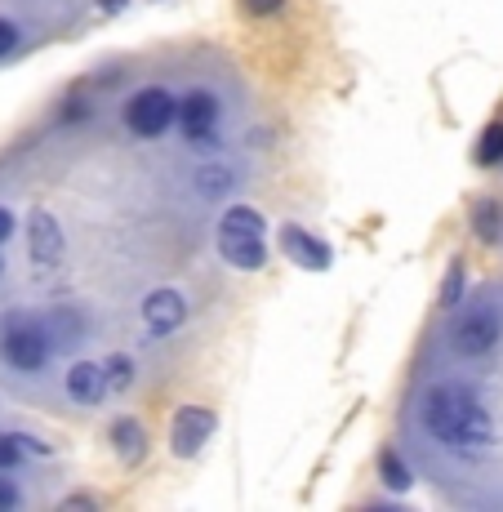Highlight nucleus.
<instances>
[{"label": "nucleus", "mask_w": 503, "mask_h": 512, "mask_svg": "<svg viewBox=\"0 0 503 512\" xmlns=\"http://www.w3.org/2000/svg\"><path fill=\"white\" fill-rule=\"evenodd\" d=\"M423 423L450 450H486L495 446V419L490 410L459 383H441L423 397Z\"/></svg>", "instance_id": "f257e3e1"}, {"label": "nucleus", "mask_w": 503, "mask_h": 512, "mask_svg": "<svg viewBox=\"0 0 503 512\" xmlns=\"http://www.w3.org/2000/svg\"><path fill=\"white\" fill-rule=\"evenodd\" d=\"M125 125L138 139H156V134H165L174 125V98L165 90H138L125 103Z\"/></svg>", "instance_id": "f03ea898"}, {"label": "nucleus", "mask_w": 503, "mask_h": 512, "mask_svg": "<svg viewBox=\"0 0 503 512\" xmlns=\"http://www.w3.org/2000/svg\"><path fill=\"white\" fill-rule=\"evenodd\" d=\"M0 352H5V361L14 370L32 374L49 361V339L41 326H9V330H0Z\"/></svg>", "instance_id": "7ed1b4c3"}, {"label": "nucleus", "mask_w": 503, "mask_h": 512, "mask_svg": "<svg viewBox=\"0 0 503 512\" xmlns=\"http://www.w3.org/2000/svg\"><path fill=\"white\" fill-rule=\"evenodd\" d=\"M210 432H214V410H205V406H183L179 415L170 419V450H174L179 459L201 455V446L210 441Z\"/></svg>", "instance_id": "20e7f679"}, {"label": "nucleus", "mask_w": 503, "mask_h": 512, "mask_svg": "<svg viewBox=\"0 0 503 512\" xmlns=\"http://www.w3.org/2000/svg\"><path fill=\"white\" fill-rule=\"evenodd\" d=\"M499 334H503V321L495 308H472L455 326V348L463 357H481V352H490L499 343Z\"/></svg>", "instance_id": "39448f33"}, {"label": "nucleus", "mask_w": 503, "mask_h": 512, "mask_svg": "<svg viewBox=\"0 0 503 512\" xmlns=\"http://www.w3.org/2000/svg\"><path fill=\"white\" fill-rule=\"evenodd\" d=\"M174 121L183 125V134H187V139L205 143L214 130H219V98H214V94H205V90L187 94L183 103H174Z\"/></svg>", "instance_id": "423d86ee"}, {"label": "nucleus", "mask_w": 503, "mask_h": 512, "mask_svg": "<svg viewBox=\"0 0 503 512\" xmlns=\"http://www.w3.org/2000/svg\"><path fill=\"white\" fill-rule=\"evenodd\" d=\"M281 250H285V259L290 263H299V268H308V272H325L330 268V245L317 241L308 228H294V223H285L281 228Z\"/></svg>", "instance_id": "0eeeda50"}, {"label": "nucleus", "mask_w": 503, "mask_h": 512, "mask_svg": "<svg viewBox=\"0 0 503 512\" xmlns=\"http://www.w3.org/2000/svg\"><path fill=\"white\" fill-rule=\"evenodd\" d=\"M183 317H187V303L179 290H152L143 299V321L152 334H174L183 326Z\"/></svg>", "instance_id": "6e6552de"}, {"label": "nucleus", "mask_w": 503, "mask_h": 512, "mask_svg": "<svg viewBox=\"0 0 503 512\" xmlns=\"http://www.w3.org/2000/svg\"><path fill=\"white\" fill-rule=\"evenodd\" d=\"M219 254L232 263V268H245V272H259L268 263V250H263L259 232H232V228H219Z\"/></svg>", "instance_id": "1a4fd4ad"}, {"label": "nucleus", "mask_w": 503, "mask_h": 512, "mask_svg": "<svg viewBox=\"0 0 503 512\" xmlns=\"http://www.w3.org/2000/svg\"><path fill=\"white\" fill-rule=\"evenodd\" d=\"M32 259L41 268H58L63 263V232H58L54 214H45V210L32 214Z\"/></svg>", "instance_id": "9d476101"}, {"label": "nucleus", "mask_w": 503, "mask_h": 512, "mask_svg": "<svg viewBox=\"0 0 503 512\" xmlns=\"http://www.w3.org/2000/svg\"><path fill=\"white\" fill-rule=\"evenodd\" d=\"M67 392H72L81 406H94V401H103V392H107L103 366H94V361H76V366L67 370Z\"/></svg>", "instance_id": "9b49d317"}, {"label": "nucleus", "mask_w": 503, "mask_h": 512, "mask_svg": "<svg viewBox=\"0 0 503 512\" xmlns=\"http://www.w3.org/2000/svg\"><path fill=\"white\" fill-rule=\"evenodd\" d=\"M112 446H116V455H121V464H143V455H147V432H143V423H134V419H116L112 423Z\"/></svg>", "instance_id": "f8f14e48"}, {"label": "nucleus", "mask_w": 503, "mask_h": 512, "mask_svg": "<svg viewBox=\"0 0 503 512\" xmlns=\"http://www.w3.org/2000/svg\"><path fill=\"white\" fill-rule=\"evenodd\" d=\"M503 161V121H490L486 134L477 139V165H499Z\"/></svg>", "instance_id": "ddd939ff"}, {"label": "nucleus", "mask_w": 503, "mask_h": 512, "mask_svg": "<svg viewBox=\"0 0 503 512\" xmlns=\"http://www.w3.org/2000/svg\"><path fill=\"white\" fill-rule=\"evenodd\" d=\"M219 228H232V232H259V236H263V214L254 210V205H232V210L223 214Z\"/></svg>", "instance_id": "4468645a"}, {"label": "nucleus", "mask_w": 503, "mask_h": 512, "mask_svg": "<svg viewBox=\"0 0 503 512\" xmlns=\"http://www.w3.org/2000/svg\"><path fill=\"white\" fill-rule=\"evenodd\" d=\"M472 223H477V236L481 241H499V223H503V210L495 201H481L477 210H472Z\"/></svg>", "instance_id": "2eb2a0df"}, {"label": "nucleus", "mask_w": 503, "mask_h": 512, "mask_svg": "<svg viewBox=\"0 0 503 512\" xmlns=\"http://www.w3.org/2000/svg\"><path fill=\"white\" fill-rule=\"evenodd\" d=\"M103 383L112 392H125L134 383V361L130 357H107L103 361Z\"/></svg>", "instance_id": "dca6fc26"}, {"label": "nucleus", "mask_w": 503, "mask_h": 512, "mask_svg": "<svg viewBox=\"0 0 503 512\" xmlns=\"http://www.w3.org/2000/svg\"><path fill=\"white\" fill-rule=\"evenodd\" d=\"M379 472H383V486H388V490H410V468L401 464L392 450L379 459Z\"/></svg>", "instance_id": "f3484780"}, {"label": "nucleus", "mask_w": 503, "mask_h": 512, "mask_svg": "<svg viewBox=\"0 0 503 512\" xmlns=\"http://www.w3.org/2000/svg\"><path fill=\"white\" fill-rule=\"evenodd\" d=\"M459 299H463V263H450L446 281H441V303H446V308H455Z\"/></svg>", "instance_id": "a211bd4d"}, {"label": "nucleus", "mask_w": 503, "mask_h": 512, "mask_svg": "<svg viewBox=\"0 0 503 512\" xmlns=\"http://www.w3.org/2000/svg\"><path fill=\"white\" fill-rule=\"evenodd\" d=\"M196 183H201V192H205V196H219L223 187L232 183V174H228V170H219V165H205L201 179H196Z\"/></svg>", "instance_id": "6ab92c4d"}, {"label": "nucleus", "mask_w": 503, "mask_h": 512, "mask_svg": "<svg viewBox=\"0 0 503 512\" xmlns=\"http://www.w3.org/2000/svg\"><path fill=\"white\" fill-rule=\"evenodd\" d=\"M23 459V437H0V472H9Z\"/></svg>", "instance_id": "aec40b11"}, {"label": "nucleus", "mask_w": 503, "mask_h": 512, "mask_svg": "<svg viewBox=\"0 0 503 512\" xmlns=\"http://www.w3.org/2000/svg\"><path fill=\"white\" fill-rule=\"evenodd\" d=\"M14 508H18V486L0 472V512H14Z\"/></svg>", "instance_id": "412c9836"}, {"label": "nucleus", "mask_w": 503, "mask_h": 512, "mask_svg": "<svg viewBox=\"0 0 503 512\" xmlns=\"http://www.w3.org/2000/svg\"><path fill=\"white\" fill-rule=\"evenodd\" d=\"M281 5H285V0H245V9H250V14H259V18L281 14Z\"/></svg>", "instance_id": "4be33fe9"}, {"label": "nucleus", "mask_w": 503, "mask_h": 512, "mask_svg": "<svg viewBox=\"0 0 503 512\" xmlns=\"http://www.w3.org/2000/svg\"><path fill=\"white\" fill-rule=\"evenodd\" d=\"M18 45V32H14V23H5V18H0V58L9 54V49Z\"/></svg>", "instance_id": "5701e85b"}, {"label": "nucleus", "mask_w": 503, "mask_h": 512, "mask_svg": "<svg viewBox=\"0 0 503 512\" xmlns=\"http://www.w3.org/2000/svg\"><path fill=\"white\" fill-rule=\"evenodd\" d=\"M9 236H14V214H9L5 205H0V245H5Z\"/></svg>", "instance_id": "b1692460"}, {"label": "nucleus", "mask_w": 503, "mask_h": 512, "mask_svg": "<svg viewBox=\"0 0 503 512\" xmlns=\"http://www.w3.org/2000/svg\"><path fill=\"white\" fill-rule=\"evenodd\" d=\"M125 5H130V0H98V9H103V14H121Z\"/></svg>", "instance_id": "393cba45"}, {"label": "nucleus", "mask_w": 503, "mask_h": 512, "mask_svg": "<svg viewBox=\"0 0 503 512\" xmlns=\"http://www.w3.org/2000/svg\"><path fill=\"white\" fill-rule=\"evenodd\" d=\"M0 272H5V263H0Z\"/></svg>", "instance_id": "a878e982"}]
</instances>
